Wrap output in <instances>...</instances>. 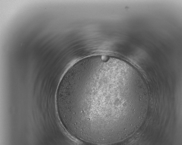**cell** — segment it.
Instances as JSON below:
<instances>
[{"label": "cell", "instance_id": "cell-1", "mask_svg": "<svg viewBox=\"0 0 182 145\" xmlns=\"http://www.w3.org/2000/svg\"><path fill=\"white\" fill-rule=\"evenodd\" d=\"M60 102L69 133L101 144L132 134L144 104L142 85L133 68L123 60L105 55L85 58L71 67L62 83Z\"/></svg>", "mask_w": 182, "mask_h": 145}]
</instances>
